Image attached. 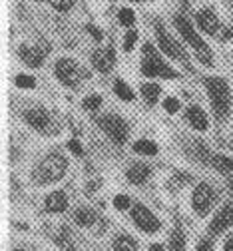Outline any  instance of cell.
Wrapping results in <instances>:
<instances>
[{"instance_id": "10", "label": "cell", "mask_w": 233, "mask_h": 251, "mask_svg": "<svg viewBox=\"0 0 233 251\" xmlns=\"http://www.w3.org/2000/svg\"><path fill=\"white\" fill-rule=\"evenodd\" d=\"M231 224H233V205H231V203H227V205H223V207L217 211V215L211 219L210 231H211L213 235H217V233L225 231Z\"/></svg>"}, {"instance_id": "1", "label": "cell", "mask_w": 233, "mask_h": 251, "mask_svg": "<svg viewBox=\"0 0 233 251\" xmlns=\"http://www.w3.org/2000/svg\"><path fill=\"white\" fill-rule=\"evenodd\" d=\"M173 24H176L178 32L184 36V40H186L187 44H191V46H193L195 56H197V60L201 62V64L211 66V64H213L211 50H210V46H208L206 42H203V40L197 36V32H195L193 26H191V22H189L186 16H173Z\"/></svg>"}, {"instance_id": "32", "label": "cell", "mask_w": 233, "mask_h": 251, "mask_svg": "<svg viewBox=\"0 0 233 251\" xmlns=\"http://www.w3.org/2000/svg\"><path fill=\"white\" fill-rule=\"evenodd\" d=\"M136 40H138V32L130 30V32L126 34V38H124V50H126V52H132V48H134Z\"/></svg>"}, {"instance_id": "24", "label": "cell", "mask_w": 233, "mask_h": 251, "mask_svg": "<svg viewBox=\"0 0 233 251\" xmlns=\"http://www.w3.org/2000/svg\"><path fill=\"white\" fill-rule=\"evenodd\" d=\"M169 247H171V251H184L186 249V239H184V233L180 229H173L171 231Z\"/></svg>"}, {"instance_id": "36", "label": "cell", "mask_w": 233, "mask_h": 251, "mask_svg": "<svg viewBox=\"0 0 233 251\" xmlns=\"http://www.w3.org/2000/svg\"><path fill=\"white\" fill-rule=\"evenodd\" d=\"M197 251H213V247H211L210 241H201L199 247H197Z\"/></svg>"}, {"instance_id": "6", "label": "cell", "mask_w": 233, "mask_h": 251, "mask_svg": "<svg viewBox=\"0 0 233 251\" xmlns=\"http://www.w3.org/2000/svg\"><path fill=\"white\" fill-rule=\"evenodd\" d=\"M213 201H215V192H213L211 185L199 183L195 190H193L191 203H193V209L197 211V215H208V211L211 209Z\"/></svg>"}, {"instance_id": "19", "label": "cell", "mask_w": 233, "mask_h": 251, "mask_svg": "<svg viewBox=\"0 0 233 251\" xmlns=\"http://www.w3.org/2000/svg\"><path fill=\"white\" fill-rule=\"evenodd\" d=\"M191 153H193V158L199 160L201 164H208V162L213 160V155L210 153V150L203 146L201 142H193V144H191Z\"/></svg>"}, {"instance_id": "4", "label": "cell", "mask_w": 233, "mask_h": 251, "mask_svg": "<svg viewBox=\"0 0 233 251\" xmlns=\"http://www.w3.org/2000/svg\"><path fill=\"white\" fill-rule=\"evenodd\" d=\"M208 88V94L211 98V104H213V110L217 114V118H227L229 114V86L223 78H215V76H210L203 80Z\"/></svg>"}, {"instance_id": "9", "label": "cell", "mask_w": 233, "mask_h": 251, "mask_svg": "<svg viewBox=\"0 0 233 251\" xmlns=\"http://www.w3.org/2000/svg\"><path fill=\"white\" fill-rule=\"evenodd\" d=\"M156 38H158V44H160V50H162V52H165V54L171 56V58L186 60L184 48L165 32V28H163L162 24H156Z\"/></svg>"}, {"instance_id": "2", "label": "cell", "mask_w": 233, "mask_h": 251, "mask_svg": "<svg viewBox=\"0 0 233 251\" xmlns=\"http://www.w3.org/2000/svg\"><path fill=\"white\" fill-rule=\"evenodd\" d=\"M141 52H143V54H141V74L150 76V78H154V76H162V78H180V74L173 72V70L165 64V62L160 58L158 50H156L150 42L143 44Z\"/></svg>"}, {"instance_id": "5", "label": "cell", "mask_w": 233, "mask_h": 251, "mask_svg": "<svg viewBox=\"0 0 233 251\" xmlns=\"http://www.w3.org/2000/svg\"><path fill=\"white\" fill-rule=\"evenodd\" d=\"M100 128L108 134V138H112V142L116 144H124L128 140V124L116 114H108V116H102L98 120Z\"/></svg>"}, {"instance_id": "16", "label": "cell", "mask_w": 233, "mask_h": 251, "mask_svg": "<svg viewBox=\"0 0 233 251\" xmlns=\"http://www.w3.org/2000/svg\"><path fill=\"white\" fill-rule=\"evenodd\" d=\"M46 207L52 213H60L68 207V198L64 192H52L46 196Z\"/></svg>"}, {"instance_id": "13", "label": "cell", "mask_w": 233, "mask_h": 251, "mask_svg": "<svg viewBox=\"0 0 233 251\" xmlns=\"http://www.w3.org/2000/svg\"><path fill=\"white\" fill-rule=\"evenodd\" d=\"M24 120L30 124L32 128H36V130H40V132H44V130L48 128V124H50L48 114H46L44 110H40V108L26 110V112H24Z\"/></svg>"}, {"instance_id": "8", "label": "cell", "mask_w": 233, "mask_h": 251, "mask_svg": "<svg viewBox=\"0 0 233 251\" xmlns=\"http://www.w3.org/2000/svg\"><path fill=\"white\" fill-rule=\"evenodd\" d=\"M132 217H134L136 226H138L141 231H145V233H154V231L160 229V219H158L148 207H145V205H141V203L134 205Z\"/></svg>"}, {"instance_id": "31", "label": "cell", "mask_w": 233, "mask_h": 251, "mask_svg": "<svg viewBox=\"0 0 233 251\" xmlns=\"http://www.w3.org/2000/svg\"><path fill=\"white\" fill-rule=\"evenodd\" d=\"M114 207L120 209V211L128 209V207H130V198H128V196H116V198H114Z\"/></svg>"}, {"instance_id": "33", "label": "cell", "mask_w": 233, "mask_h": 251, "mask_svg": "<svg viewBox=\"0 0 233 251\" xmlns=\"http://www.w3.org/2000/svg\"><path fill=\"white\" fill-rule=\"evenodd\" d=\"M163 108H165V112H169V114H176V112L180 110V102H178L176 98H165V100H163Z\"/></svg>"}, {"instance_id": "34", "label": "cell", "mask_w": 233, "mask_h": 251, "mask_svg": "<svg viewBox=\"0 0 233 251\" xmlns=\"http://www.w3.org/2000/svg\"><path fill=\"white\" fill-rule=\"evenodd\" d=\"M68 148H70V151H72V153H76V155H82V153H84V150H82L80 142H76V140H70V142H68Z\"/></svg>"}, {"instance_id": "14", "label": "cell", "mask_w": 233, "mask_h": 251, "mask_svg": "<svg viewBox=\"0 0 233 251\" xmlns=\"http://www.w3.org/2000/svg\"><path fill=\"white\" fill-rule=\"evenodd\" d=\"M44 54L40 48H30V46H20L18 48V56L26 62L28 66H32V68H38L42 64V60H44Z\"/></svg>"}, {"instance_id": "18", "label": "cell", "mask_w": 233, "mask_h": 251, "mask_svg": "<svg viewBox=\"0 0 233 251\" xmlns=\"http://www.w3.org/2000/svg\"><path fill=\"white\" fill-rule=\"evenodd\" d=\"M74 222L78 226L88 227V226H92L96 222V213L90 207H78V209H74Z\"/></svg>"}, {"instance_id": "23", "label": "cell", "mask_w": 233, "mask_h": 251, "mask_svg": "<svg viewBox=\"0 0 233 251\" xmlns=\"http://www.w3.org/2000/svg\"><path fill=\"white\" fill-rule=\"evenodd\" d=\"M134 150H136L138 153H145V155H156V153H158V146H156L154 142H150V140H140V142H136V144H134Z\"/></svg>"}, {"instance_id": "41", "label": "cell", "mask_w": 233, "mask_h": 251, "mask_svg": "<svg viewBox=\"0 0 233 251\" xmlns=\"http://www.w3.org/2000/svg\"><path fill=\"white\" fill-rule=\"evenodd\" d=\"M38 2H44V0H38Z\"/></svg>"}, {"instance_id": "30", "label": "cell", "mask_w": 233, "mask_h": 251, "mask_svg": "<svg viewBox=\"0 0 233 251\" xmlns=\"http://www.w3.org/2000/svg\"><path fill=\"white\" fill-rule=\"evenodd\" d=\"M50 4L60 12H68L74 6V0H50Z\"/></svg>"}, {"instance_id": "38", "label": "cell", "mask_w": 233, "mask_h": 251, "mask_svg": "<svg viewBox=\"0 0 233 251\" xmlns=\"http://www.w3.org/2000/svg\"><path fill=\"white\" fill-rule=\"evenodd\" d=\"M225 251H233V237H229L225 241Z\"/></svg>"}, {"instance_id": "29", "label": "cell", "mask_w": 233, "mask_h": 251, "mask_svg": "<svg viewBox=\"0 0 233 251\" xmlns=\"http://www.w3.org/2000/svg\"><path fill=\"white\" fill-rule=\"evenodd\" d=\"M14 84H16L18 88H34V86H36V80H34L32 76L18 74V76H16V80H14Z\"/></svg>"}, {"instance_id": "27", "label": "cell", "mask_w": 233, "mask_h": 251, "mask_svg": "<svg viewBox=\"0 0 233 251\" xmlns=\"http://www.w3.org/2000/svg\"><path fill=\"white\" fill-rule=\"evenodd\" d=\"M100 106H102V98L98 96V94H92V96H86V98H84V108H86V110L96 112Z\"/></svg>"}, {"instance_id": "40", "label": "cell", "mask_w": 233, "mask_h": 251, "mask_svg": "<svg viewBox=\"0 0 233 251\" xmlns=\"http://www.w3.org/2000/svg\"><path fill=\"white\" fill-rule=\"evenodd\" d=\"M134 2H140V0H134Z\"/></svg>"}, {"instance_id": "21", "label": "cell", "mask_w": 233, "mask_h": 251, "mask_svg": "<svg viewBox=\"0 0 233 251\" xmlns=\"http://www.w3.org/2000/svg\"><path fill=\"white\" fill-rule=\"evenodd\" d=\"M160 84H141V94H143V100L148 104H156L160 98Z\"/></svg>"}, {"instance_id": "11", "label": "cell", "mask_w": 233, "mask_h": 251, "mask_svg": "<svg viewBox=\"0 0 233 251\" xmlns=\"http://www.w3.org/2000/svg\"><path fill=\"white\" fill-rule=\"evenodd\" d=\"M114 62H116V54H114V48L112 46L110 48H100V50H96L92 54V64L102 74L110 72V68L114 66Z\"/></svg>"}, {"instance_id": "15", "label": "cell", "mask_w": 233, "mask_h": 251, "mask_svg": "<svg viewBox=\"0 0 233 251\" xmlns=\"http://www.w3.org/2000/svg\"><path fill=\"white\" fill-rule=\"evenodd\" d=\"M186 116H187V122L193 126L195 130H208V126H210L208 124V116H206V112H203L199 106H189Z\"/></svg>"}, {"instance_id": "35", "label": "cell", "mask_w": 233, "mask_h": 251, "mask_svg": "<svg viewBox=\"0 0 233 251\" xmlns=\"http://www.w3.org/2000/svg\"><path fill=\"white\" fill-rule=\"evenodd\" d=\"M88 32H90L96 40H102V30H100V28H96V26H92V24H90V26H88Z\"/></svg>"}, {"instance_id": "3", "label": "cell", "mask_w": 233, "mask_h": 251, "mask_svg": "<svg viewBox=\"0 0 233 251\" xmlns=\"http://www.w3.org/2000/svg\"><path fill=\"white\" fill-rule=\"evenodd\" d=\"M66 168H68V162L64 155L60 153H50L48 158H44L38 168L34 170V179L36 183L44 185V183H52V181H58L64 174H66Z\"/></svg>"}, {"instance_id": "22", "label": "cell", "mask_w": 233, "mask_h": 251, "mask_svg": "<svg viewBox=\"0 0 233 251\" xmlns=\"http://www.w3.org/2000/svg\"><path fill=\"white\" fill-rule=\"evenodd\" d=\"M114 92L118 94L122 100H126V102H132V100H134V92H132V88H130L126 82H122V80H116V82H114Z\"/></svg>"}, {"instance_id": "39", "label": "cell", "mask_w": 233, "mask_h": 251, "mask_svg": "<svg viewBox=\"0 0 233 251\" xmlns=\"http://www.w3.org/2000/svg\"><path fill=\"white\" fill-rule=\"evenodd\" d=\"M14 251H22V249H14Z\"/></svg>"}, {"instance_id": "28", "label": "cell", "mask_w": 233, "mask_h": 251, "mask_svg": "<svg viewBox=\"0 0 233 251\" xmlns=\"http://www.w3.org/2000/svg\"><path fill=\"white\" fill-rule=\"evenodd\" d=\"M118 18H120V24H122V26H132V24L136 22V14H134V10H130V8H122L120 14H118Z\"/></svg>"}, {"instance_id": "25", "label": "cell", "mask_w": 233, "mask_h": 251, "mask_svg": "<svg viewBox=\"0 0 233 251\" xmlns=\"http://www.w3.org/2000/svg\"><path fill=\"white\" fill-rule=\"evenodd\" d=\"M211 164L219 170V172H233V160L225 158V155H213Z\"/></svg>"}, {"instance_id": "26", "label": "cell", "mask_w": 233, "mask_h": 251, "mask_svg": "<svg viewBox=\"0 0 233 251\" xmlns=\"http://www.w3.org/2000/svg\"><path fill=\"white\" fill-rule=\"evenodd\" d=\"M54 239H56V243H58V245H60V247H64L66 251H76V247L72 245V239H70V233H68V229H64V227H62V229H60V233H58Z\"/></svg>"}, {"instance_id": "7", "label": "cell", "mask_w": 233, "mask_h": 251, "mask_svg": "<svg viewBox=\"0 0 233 251\" xmlns=\"http://www.w3.org/2000/svg\"><path fill=\"white\" fill-rule=\"evenodd\" d=\"M56 76L62 84H66L70 88L80 84V68L70 58H62V60L56 62Z\"/></svg>"}, {"instance_id": "12", "label": "cell", "mask_w": 233, "mask_h": 251, "mask_svg": "<svg viewBox=\"0 0 233 251\" xmlns=\"http://www.w3.org/2000/svg\"><path fill=\"white\" fill-rule=\"evenodd\" d=\"M195 20H197V26H199L206 34H215L217 30H219V20H217V16H215L211 10H208V8L201 10V12H197Z\"/></svg>"}, {"instance_id": "17", "label": "cell", "mask_w": 233, "mask_h": 251, "mask_svg": "<svg viewBox=\"0 0 233 251\" xmlns=\"http://www.w3.org/2000/svg\"><path fill=\"white\" fill-rule=\"evenodd\" d=\"M150 174H152V170L145 166V164H134L130 170H128V179L134 183V185H140V183H143L145 179L150 177Z\"/></svg>"}, {"instance_id": "37", "label": "cell", "mask_w": 233, "mask_h": 251, "mask_svg": "<svg viewBox=\"0 0 233 251\" xmlns=\"http://www.w3.org/2000/svg\"><path fill=\"white\" fill-rule=\"evenodd\" d=\"M217 38H219V40H229V38H231V30H221Z\"/></svg>"}, {"instance_id": "20", "label": "cell", "mask_w": 233, "mask_h": 251, "mask_svg": "<svg viewBox=\"0 0 233 251\" xmlns=\"http://www.w3.org/2000/svg\"><path fill=\"white\" fill-rule=\"evenodd\" d=\"M114 251H138L136 239L130 235H118L114 241Z\"/></svg>"}]
</instances>
